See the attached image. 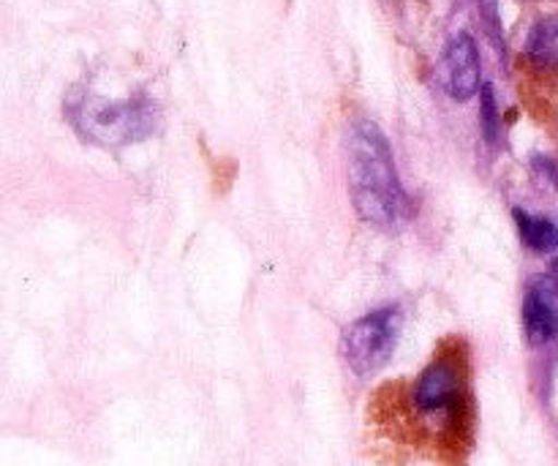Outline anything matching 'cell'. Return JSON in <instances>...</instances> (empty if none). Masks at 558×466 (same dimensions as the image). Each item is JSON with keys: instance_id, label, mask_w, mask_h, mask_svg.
Here are the masks:
<instances>
[{"instance_id": "cell-5", "label": "cell", "mask_w": 558, "mask_h": 466, "mask_svg": "<svg viewBox=\"0 0 558 466\" xmlns=\"http://www.w3.org/2000/svg\"><path fill=\"white\" fill-rule=\"evenodd\" d=\"M523 333L532 347H548L558 338V284L534 278L523 298Z\"/></svg>"}, {"instance_id": "cell-10", "label": "cell", "mask_w": 558, "mask_h": 466, "mask_svg": "<svg viewBox=\"0 0 558 466\" xmlns=\"http://www.w3.org/2000/svg\"><path fill=\"white\" fill-rule=\"evenodd\" d=\"M483 20L485 25H488V33L490 38H494V44L499 47V52L505 55V33H501V20H499V9H496V0H483Z\"/></svg>"}, {"instance_id": "cell-6", "label": "cell", "mask_w": 558, "mask_h": 466, "mask_svg": "<svg viewBox=\"0 0 558 466\" xmlns=\"http://www.w3.org/2000/svg\"><path fill=\"white\" fill-rule=\"evenodd\" d=\"M480 80H483V65H480L477 44L466 31L456 33L445 52L447 91L456 101H469L480 91Z\"/></svg>"}, {"instance_id": "cell-11", "label": "cell", "mask_w": 558, "mask_h": 466, "mask_svg": "<svg viewBox=\"0 0 558 466\" xmlns=\"http://www.w3.org/2000/svg\"><path fill=\"white\" fill-rule=\"evenodd\" d=\"M532 169H534V175L543 180V183H548L550 189L558 191V164L554 162V158L534 156L532 158Z\"/></svg>"}, {"instance_id": "cell-12", "label": "cell", "mask_w": 558, "mask_h": 466, "mask_svg": "<svg viewBox=\"0 0 558 466\" xmlns=\"http://www.w3.org/2000/svg\"><path fill=\"white\" fill-rule=\"evenodd\" d=\"M554 267H556V276H558V260L554 262Z\"/></svg>"}, {"instance_id": "cell-9", "label": "cell", "mask_w": 558, "mask_h": 466, "mask_svg": "<svg viewBox=\"0 0 558 466\" xmlns=\"http://www.w3.org/2000/svg\"><path fill=\"white\" fill-rule=\"evenodd\" d=\"M480 126H483V136L488 145L499 140V109H496L494 87L483 85L480 91Z\"/></svg>"}, {"instance_id": "cell-8", "label": "cell", "mask_w": 558, "mask_h": 466, "mask_svg": "<svg viewBox=\"0 0 558 466\" xmlns=\"http://www.w3.org/2000/svg\"><path fill=\"white\" fill-rule=\"evenodd\" d=\"M526 55L539 69H558V16H543L532 27L526 41Z\"/></svg>"}, {"instance_id": "cell-2", "label": "cell", "mask_w": 558, "mask_h": 466, "mask_svg": "<svg viewBox=\"0 0 558 466\" xmlns=\"http://www.w3.org/2000/svg\"><path fill=\"white\" fill-rule=\"evenodd\" d=\"M71 123L85 140L104 147H120L129 142L145 140L156 131V107L147 98H125V101H104V98H82L71 104Z\"/></svg>"}, {"instance_id": "cell-4", "label": "cell", "mask_w": 558, "mask_h": 466, "mask_svg": "<svg viewBox=\"0 0 558 466\" xmlns=\"http://www.w3.org/2000/svg\"><path fill=\"white\" fill-rule=\"evenodd\" d=\"M403 314L398 306H385L360 316L343 333V358L357 377H371L392 358L401 338Z\"/></svg>"}, {"instance_id": "cell-3", "label": "cell", "mask_w": 558, "mask_h": 466, "mask_svg": "<svg viewBox=\"0 0 558 466\" xmlns=\"http://www.w3.org/2000/svg\"><path fill=\"white\" fill-rule=\"evenodd\" d=\"M412 402L420 418L458 429L466 415V366L461 355H439L414 382Z\"/></svg>"}, {"instance_id": "cell-7", "label": "cell", "mask_w": 558, "mask_h": 466, "mask_svg": "<svg viewBox=\"0 0 558 466\" xmlns=\"http://www.w3.org/2000/svg\"><path fill=\"white\" fill-rule=\"evenodd\" d=\"M512 218H515V227L529 251H534V254H548V251L558 249V227L550 218L534 216V213L521 211V207L512 211Z\"/></svg>"}, {"instance_id": "cell-1", "label": "cell", "mask_w": 558, "mask_h": 466, "mask_svg": "<svg viewBox=\"0 0 558 466\" xmlns=\"http://www.w3.org/2000/svg\"><path fill=\"white\" fill-rule=\"evenodd\" d=\"M349 191L357 216L376 229H398L412 216V205L398 178L390 142L371 120L349 131Z\"/></svg>"}]
</instances>
